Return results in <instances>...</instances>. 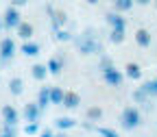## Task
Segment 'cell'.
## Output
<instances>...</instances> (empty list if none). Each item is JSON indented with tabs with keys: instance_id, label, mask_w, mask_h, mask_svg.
Segmentation results:
<instances>
[{
	"instance_id": "6da1fadb",
	"label": "cell",
	"mask_w": 157,
	"mask_h": 137,
	"mask_svg": "<svg viewBox=\"0 0 157 137\" xmlns=\"http://www.w3.org/2000/svg\"><path fill=\"white\" fill-rule=\"evenodd\" d=\"M72 42L76 44V50L81 52V54H105V48H103V44L96 39L94 28H85L83 35L74 37Z\"/></svg>"
},
{
	"instance_id": "7a4b0ae2",
	"label": "cell",
	"mask_w": 157,
	"mask_h": 137,
	"mask_svg": "<svg viewBox=\"0 0 157 137\" xmlns=\"http://www.w3.org/2000/svg\"><path fill=\"white\" fill-rule=\"evenodd\" d=\"M120 124H122V128H127V131L137 128V126L142 124L140 111H137L135 107H124V109H122V115H120Z\"/></svg>"
},
{
	"instance_id": "3957f363",
	"label": "cell",
	"mask_w": 157,
	"mask_h": 137,
	"mask_svg": "<svg viewBox=\"0 0 157 137\" xmlns=\"http://www.w3.org/2000/svg\"><path fill=\"white\" fill-rule=\"evenodd\" d=\"M2 17H5V20H2V26L9 28V31H11V28H17L20 22H22V13H20V9H17V7H11V5L5 9V15H2Z\"/></svg>"
},
{
	"instance_id": "277c9868",
	"label": "cell",
	"mask_w": 157,
	"mask_h": 137,
	"mask_svg": "<svg viewBox=\"0 0 157 137\" xmlns=\"http://www.w3.org/2000/svg\"><path fill=\"white\" fill-rule=\"evenodd\" d=\"M15 52H17L15 39H13V37H5L2 42H0V63H7V61H11Z\"/></svg>"
},
{
	"instance_id": "5b68a950",
	"label": "cell",
	"mask_w": 157,
	"mask_h": 137,
	"mask_svg": "<svg viewBox=\"0 0 157 137\" xmlns=\"http://www.w3.org/2000/svg\"><path fill=\"white\" fill-rule=\"evenodd\" d=\"M101 74H103V81H105L109 87H120L122 81H124V74H122L120 70H116V65L109 68V70H105V72H101Z\"/></svg>"
},
{
	"instance_id": "8992f818",
	"label": "cell",
	"mask_w": 157,
	"mask_h": 137,
	"mask_svg": "<svg viewBox=\"0 0 157 137\" xmlns=\"http://www.w3.org/2000/svg\"><path fill=\"white\" fill-rule=\"evenodd\" d=\"M22 115H24L26 122H39V117H42V109H39L37 102H29V105H24Z\"/></svg>"
},
{
	"instance_id": "52a82bcc",
	"label": "cell",
	"mask_w": 157,
	"mask_h": 137,
	"mask_svg": "<svg viewBox=\"0 0 157 137\" xmlns=\"http://www.w3.org/2000/svg\"><path fill=\"white\" fill-rule=\"evenodd\" d=\"M105 22H107L111 28H122V31H127V20L118 13V11H109V13L105 15Z\"/></svg>"
},
{
	"instance_id": "ba28073f",
	"label": "cell",
	"mask_w": 157,
	"mask_h": 137,
	"mask_svg": "<svg viewBox=\"0 0 157 137\" xmlns=\"http://www.w3.org/2000/svg\"><path fill=\"white\" fill-rule=\"evenodd\" d=\"M2 120H5V124H9V126H15V124L20 122V113H17V109H15L13 105H5V107H2Z\"/></svg>"
},
{
	"instance_id": "9c48e42d",
	"label": "cell",
	"mask_w": 157,
	"mask_h": 137,
	"mask_svg": "<svg viewBox=\"0 0 157 137\" xmlns=\"http://www.w3.org/2000/svg\"><path fill=\"white\" fill-rule=\"evenodd\" d=\"M66 22H68V15H66V11H61V9H55V11H52V15H50L52 31L63 28V24H66Z\"/></svg>"
},
{
	"instance_id": "30bf717a",
	"label": "cell",
	"mask_w": 157,
	"mask_h": 137,
	"mask_svg": "<svg viewBox=\"0 0 157 137\" xmlns=\"http://www.w3.org/2000/svg\"><path fill=\"white\" fill-rule=\"evenodd\" d=\"M46 68H48V74H52V76H59L61 74V70H63V57H50L48 59V63H46Z\"/></svg>"
},
{
	"instance_id": "8fae6325",
	"label": "cell",
	"mask_w": 157,
	"mask_h": 137,
	"mask_svg": "<svg viewBox=\"0 0 157 137\" xmlns=\"http://www.w3.org/2000/svg\"><path fill=\"white\" fill-rule=\"evenodd\" d=\"M78 105H81V96H78L76 91H66L63 94L61 107H66V109H78Z\"/></svg>"
},
{
	"instance_id": "7c38bea8",
	"label": "cell",
	"mask_w": 157,
	"mask_h": 137,
	"mask_svg": "<svg viewBox=\"0 0 157 137\" xmlns=\"http://www.w3.org/2000/svg\"><path fill=\"white\" fill-rule=\"evenodd\" d=\"M15 31H17V37H22L24 42H29V39H33V33H35L33 24H31V22H24V20H22V22H20V26H17Z\"/></svg>"
},
{
	"instance_id": "4fadbf2b",
	"label": "cell",
	"mask_w": 157,
	"mask_h": 137,
	"mask_svg": "<svg viewBox=\"0 0 157 137\" xmlns=\"http://www.w3.org/2000/svg\"><path fill=\"white\" fill-rule=\"evenodd\" d=\"M78 122L74 120V117H68V115H63V117H57L55 120V128H59V131H70V128H74Z\"/></svg>"
},
{
	"instance_id": "5bb4252c",
	"label": "cell",
	"mask_w": 157,
	"mask_h": 137,
	"mask_svg": "<svg viewBox=\"0 0 157 137\" xmlns=\"http://www.w3.org/2000/svg\"><path fill=\"white\" fill-rule=\"evenodd\" d=\"M20 52H22L24 57H37L39 52H42V46H39V44H35V42H31V39H29V42H24V44H22Z\"/></svg>"
},
{
	"instance_id": "9a60e30c",
	"label": "cell",
	"mask_w": 157,
	"mask_h": 137,
	"mask_svg": "<svg viewBox=\"0 0 157 137\" xmlns=\"http://www.w3.org/2000/svg\"><path fill=\"white\" fill-rule=\"evenodd\" d=\"M135 44L140 48H148L151 46V33L146 28H137L135 31Z\"/></svg>"
},
{
	"instance_id": "2e32d148",
	"label": "cell",
	"mask_w": 157,
	"mask_h": 137,
	"mask_svg": "<svg viewBox=\"0 0 157 137\" xmlns=\"http://www.w3.org/2000/svg\"><path fill=\"white\" fill-rule=\"evenodd\" d=\"M9 94L11 96H22L24 94V81L20 76H13L9 81Z\"/></svg>"
},
{
	"instance_id": "e0dca14e",
	"label": "cell",
	"mask_w": 157,
	"mask_h": 137,
	"mask_svg": "<svg viewBox=\"0 0 157 137\" xmlns=\"http://www.w3.org/2000/svg\"><path fill=\"white\" fill-rule=\"evenodd\" d=\"M124 76L131 78V81H140L142 78V68L137 63H127L124 65Z\"/></svg>"
},
{
	"instance_id": "ac0fdd59",
	"label": "cell",
	"mask_w": 157,
	"mask_h": 137,
	"mask_svg": "<svg viewBox=\"0 0 157 137\" xmlns=\"http://www.w3.org/2000/svg\"><path fill=\"white\" fill-rule=\"evenodd\" d=\"M31 76L35 78V81H44V78L48 76V68H46V63H35V65L31 68Z\"/></svg>"
},
{
	"instance_id": "d6986e66",
	"label": "cell",
	"mask_w": 157,
	"mask_h": 137,
	"mask_svg": "<svg viewBox=\"0 0 157 137\" xmlns=\"http://www.w3.org/2000/svg\"><path fill=\"white\" fill-rule=\"evenodd\" d=\"M37 105H39V109H46V107L50 105V87H42V89H39V94H37Z\"/></svg>"
},
{
	"instance_id": "ffe728a7",
	"label": "cell",
	"mask_w": 157,
	"mask_h": 137,
	"mask_svg": "<svg viewBox=\"0 0 157 137\" xmlns=\"http://www.w3.org/2000/svg\"><path fill=\"white\" fill-rule=\"evenodd\" d=\"M135 5V0H113V9L118 13H124V11H131Z\"/></svg>"
},
{
	"instance_id": "44dd1931",
	"label": "cell",
	"mask_w": 157,
	"mask_h": 137,
	"mask_svg": "<svg viewBox=\"0 0 157 137\" xmlns=\"http://www.w3.org/2000/svg\"><path fill=\"white\" fill-rule=\"evenodd\" d=\"M63 89L61 87H50V105H61L63 102Z\"/></svg>"
},
{
	"instance_id": "7402d4cb",
	"label": "cell",
	"mask_w": 157,
	"mask_h": 137,
	"mask_svg": "<svg viewBox=\"0 0 157 137\" xmlns=\"http://www.w3.org/2000/svg\"><path fill=\"white\" fill-rule=\"evenodd\" d=\"M85 117H87L90 122H98V120H101V117H103V109L94 105V107H90V109L85 111Z\"/></svg>"
},
{
	"instance_id": "603a6c76",
	"label": "cell",
	"mask_w": 157,
	"mask_h": 137,
	"mask_svg": "<svg viewBox=\"0 0 157 137\" xmlns=\"http://www.w3.org/2000/svg\"><path fill=\"white\" fill-rule=\"evenodd\" d=\"M109 42H111V44H122V42H124V31H122V28H111Z\"/></svg>"
},
{
	"instance_id": "cb8c5ba5",
	"label": "cell",
	"mask_w": 157,
	"mask_h": 137,
	"mask_svg": "<svg viewBox=\"0 0 157 137\" xmlns=\"http://www.w3.org/2000/svg\"><path fill=\"white\" fill-rule=\"evenodd\" d=\"M90 131H96L101 137H120V135H118V131H113V128H105V126H92Z\"/></svg>"
},
{
	"instance_id": "d4e9b609",
	"label": "cell",
	"mask_w": 157,
	"mask_h": 137,
	"mask_svg": "<svg viewBox=\"0 0 157 137\" xmlns=\"http://www.w3.org/2000/svg\"><path fill=\"white\" fill-rule=\"evenodd\" d=\"M133 100H135L137 105H146V102H148V94H146L142 87H137V89L133 91Z\"/></svg>"
},
{
	"instance_id": "484cf974",
	"label": "cell",
	"mask_w": 157,
	"mask_h": 137,
	"mask_svg": "<svg viewBox=\"0 0 157 137\" xmlns=\"http://www.w3.org/2000/svg\"><path fill=\"white\" fill-rule=\"evenodd\" d=\"M55 39L57 42H72V33L70 31H66V28H59V31H55Z\"/></svg>"
},
{
	"instance_id": "4316f807",
	"label": "cell",
	"mask_w": 157,
	"mask_h": 137,
	"mask_svg": "<svg viewBox=\"0 0 157 137\" xmlns=\"http://www.w3.org/2000/svg\"><path fill=\"white\" fill-rule=\"evenodd\" d=\"M109 68H113V59H111V57H107V54H101V61H98V70L105 72V70H109Z\"/></svg>"
},
{
	"instance_id": "83f0119b",
	"label": "cell",
	"mask_w": 157,
	"mask_h": 137,
	"mask_svg": "<svg viewBox=\"0 0 157 137\" xmlns=\"http://www.w3.org/2000/svg\"><path fill=\"white\" fill-rule=\"evenodd\" d=\"M148 96H157V85H155V81H146V83H142L140 85Z\"/></svg>"
},
{
	"instance_id": "f1b7e54d",
	"label": "cell",
	"mask_w": 157,
	"mask_h": 137,
	"mask_svg": "<svg viewBox=\"0 0 157 137\" xmlns=\"http://www.w3.org/2000/svg\"><path fill=\"white\" fill-rule=\"evenodd\" d=\"M24 133H26V135H35V133H39V124H37V122H29V124L24 126Z\"/></svg>"
},
{
	"instance_id": "f546056e",
	"label": "cell",
	"mask_w": 157,
	"mask_h": 137,
	"mask_svg": "<svg viewBox=\"0 0 157 137\" xmlns=\"http://www.w3.org/2000/svg\"><path fill=\"white\" fill-rule=\"evenodd\" d=\"M0 137H15V126H9V124H5V131L0 133Z\"/></svg>"
},
{
	"instance_id": "4dcf8cb0",
	"label": "cell",
	"mask_w": 157,
	"mask_h": 137,
	"mask_svg": "<svg viewBox=\"0 0 157 137\" xmlns=\"http://www.w3.org/2000/svg\"><path fill=\"white\" fill-rule=\"evenodd\" d=\"M9 5L20 9V7H26V5H29V0H9Z\"/></svg>"
},
{
	"instance_id": "1f68e13d",
	"label": "cell",
	"mask_w": 157,
	"mask_h": 137,
	"mask_svg": "<svg viewBox=\"0 0 157 137\" xmlns=\"http://www.w3.org/2000/svg\"><path fill=\"white\" fill-rule=\"evenodd\" d=\"M39 137H55V133H52L50 128H44L42 133H39Z\"/></svg>"
},
{
	"instance_id": "d6a6232c",
	"label": "cell",
	"mask_w": 157,
	"mask_h": 137,
	"mask_svg": "<svg viewBox=\"0 0 157 137\" xmlns=\"http://www.w3.org/2000/svg\"><path fill=\"white\" fill-rule=\"evenodd\" d=\"M153 2V0H135V5H140V7H148Z\"/></svg>"
},
{
	"instance_id": "836d02e7",
	"label": "cell",
	"mask_w": 157,
	"mask_h": 137,
	"mask_svg": "<svg viewBox=\"0 0 157 137\" xmlns=\"http://www.w3.org/2000/svg\"><path fill=\"white\" fill-rule=\"evenodd\" d=\"M85 2H87V5H98L101 0H85Z\"/></svg>"
},
{
	"instance_id": "e575fe53",
	"label": "cell",
	"mask_w": 157,
	"mask_h": 137,
	"mask_svg": "<svg viewBox=\"0 0 157 137\" xmlns=\"http://www.w3.org/2000/svg\"><path fill=\"white\" fill-rule=\"evenodd\" d=\"M55 137H72V135H63V133H61V135H55Z\"/></svg>"
},
{
	"instance_id": "d590c367",
	"label": "cell",
	"mask_w": 157,
	"mask_h": 137,
	"mask_svg": "<svg viewBox=\"0 0 157 137\" xmlns=\"http://www.w3.org/2000/svg\"><path fill=\"white\" fill-rule=\"evenodd\" d=\"M2 28H5V26H2V22H0V31H2Z\"/></svg>"
},
{
	"instance_id": "8d00e7d4",
	"label": "cell",
	"mask_w": 157,
	"mask_h": 137,
	"mask_svg": "<svg viewBox=\"0 0 157 137\" xmlns=\"http://www.w3.org/2000/svg\"><path fill=\"white\" fill-rule=\"evenodd\" d=\"M153 5H155V7H157V0H153Z\"/></svg>"
},
{
	"instance_id": "74e56055",
	"label": "cell",
	"mask_w": 157,
	"mask_h": 137,
	"mask_svg": "<svg viewBox=\"0 0 157 137\" xmlns=\"http://www.w3.org/2000/svg\"><path fill=\"white\" fill-rule=\"evenodd\" d=\"M153 81H155V85H157V76H155V78H153Z\"/></svg>"
}]
</instances>
